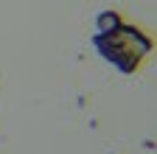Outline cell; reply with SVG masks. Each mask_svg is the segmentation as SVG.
Here are the masks:
<instances>
[{
  "label": "cell",
  "mask_w": 157,
  "mask_h": 154,
  "mask_svg": "<svg viewBox=\"0 0 157 154\" xmlns=\"http://www.w3.org/2000/svg\"><path fill=\"white\" fill-rule=\"evenodd\" d=\"M93 48L98 51L101 59H107L118 73L132 76L137 67L143 65V59L154 51V39L137 25L121 23L109 34H95L93 36Z\"/></svg>",
  "instance_id": "cell-1"
},
{
  "label": "cell",
  "mask_w": 157,
  "mask_h": 154,
  "mask_svg": "<svg viewBox=\"0 0 157 154\" xmlns=\"http://www.w3.org/2000/svg\"><path fill=\"white\" fill-rule=\"evenodd\" d=\"M121 23H124V20H121V14H118V11H101V14L95 17L98 34H109V31H115Z\"/></svg>",
  "instance_id": "cell-2"
}]
</instances>
